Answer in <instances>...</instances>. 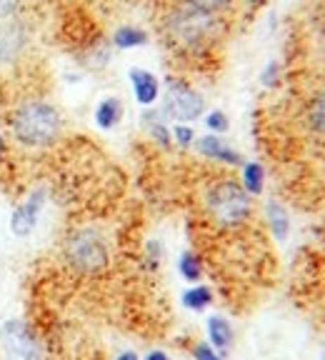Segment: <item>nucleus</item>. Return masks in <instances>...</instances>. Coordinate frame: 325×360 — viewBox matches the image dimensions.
Segmentation results:
<instances>
[{
    "label": "nucleus",
    "mask_w": 325,
    "mask_h": 360,
    "mask_svg": "<svg viewBox=\"0 0 325 360\" xmlns=\"http://www.w3.org/2000/svg\"><path fill=\"white\" fill-rule=\"evenodd\" d=\"M310 120H313V128L325 135V90L315 98L313 110H310Z\"/></svg>",
    "instance_id": "obj_18"
},
{
    "label": "nucleus",
    "mask_w": 325,
    "mask_h": 360,
    "mask_svg": "<svg viewBox=\"0 0 325 360\" xmlns=\"http://www.w3.org/2000/svg\"><path fill=\"white\" fill-rule=\"evenodd\" d=\"M253 3H263V0H253Z\"/></svg>",
    "instance_id": "obj_28"
},
{
    "label": "nucleus",
    "mask_w": 325,
    "mask_h": 360,
    "mask_svg": "<svg viewBox=\"0 0 325 360\" xmlns=\"http://www.w3.org/2000/svg\"><path fill=\"white\" fill-rule=\"evenodd\" d=\"M130 88H133L135 101L141 105H153L160 96V83L151 70H143V68H130Z\"/></svg>",
    "instance_id": "obj_8"
},
{
    "label": "nucleus",
    "mask_w": 325,
    "mask_h": 360,
    "mask_svg": "<svg viewBox=\"0 0 325 360\" xmlns=\"http://www.w3.org/2000/svg\"><path fill=\"white\" fill-rule=\"evenodd\" d=\"M265 186V170L260 163H246L243 165V188L248 195H260Z\"/></svg>",
    "instance_id": "obj_14"
},
{
    "label": "nucleus",
    "mask_w": 325,
    "mask_h": 360,
    "mask_svg": "<svg viewBox=\"0 0 325 360\" xmlns=\"http://www.w3.org/2000/svg\"><path fill=\"white\" fill-rule=\"evenodd\" d=\"M205 125L213 133H225V130L230 128V123H228V115H225L223 110H210L205 115Z\"/></svg>",
    "instance_id": "obj_19"
},
{
    "label": "nucleus",
    "mask_w": 325,
    "mask_h": 360,
    "mask_svg": "<svg viewBox=\"0 0 325 360\" xmlns=\"http://www.w3.org/2000/svg\"><path fill=\"white\" fill-rule=\"evenodd\" d=\"M43 205H45V191L43 188H38V191L30 193V195L25 198L15 210H13L11 231L15 233L18 238H28L30 233L35 231V225H38Z\"/></svg>",
    "instance_id": "obj_7"
},
{
    "label": "nucleus",
    "mask_w": 325,
    "mask_h": 360,
    "mask_svg": "<svg viewBox=\"0 0 325 360\" xmlns=\"http://www.w3.org/2000/svg\"><path fill=\"white\" fill-rule=\"evenodd\" d=\"M8 150V141H6V135L0 133V160H3V155H6Z\"/></svg>",
    "instance_id": "obj_27"
},
{
    "label": "nucleus",
    "mask_w": 325,
    "mask_h": 360,
    "mask_svg": "<svg viewBox=\"0 0 325 360\" xmlns=\"http://www.w3.org/2000/svg\"><path fill=\"white\" fill-rule=\"evenodd\" d=\"M113 43L118 45L120 51H130V48H141V45L148 43V33L135 25H123V28L115 30L113 35Z\"/></svg>",
    "instance_id": "obj_13"
},
{
    "label": "nucleus",
    "mask_w": 325,
    "mask_h": 360,
    "mask_svg": "<svg viewBox=\"0 0 325 360\" xmlns=\"http://www.w3.org/2000/svg\"><path fill=\"white\" fill-rule=\"evenodd\" d=\"M120 120H123V103H120V98H115V96L103 98L96 108V125L98 128L113 130Z\"/></svg>",
    "instance_id": "obj_10"
},
{
    "label": "nucleus",
    "mask_w": 325,
    "mask_h": 360,
    "mask_svg": "<svg viewBox=\"0 0 325 360\" xmlns=\"http://www.w3.org/2000/svg\"><path fill=\"white\" fill-rule=\"evenodd\" d=\"M68 258L75 268L93 273V270L103 268L108 260V250L103 240L90 231H80L73 238H68Z\"/></svg>",
    "instance_id": "obj_5"
},
{
    "label": "nucleus",
    "mask_w": 325,
    "mask_h": 360,
    "mask_svg": "<svg viewBox=\"0 0 325 360\" xmlns=\"http://www.w3.org/2000/svg\"><path fill=\"white\" fill-rule=\"evenodd\" d=\"M208 338H210V345L218 350H228L233 343V328L225 321L223 315H213L208 318Z\"/></svg>",
    "instance_id": "obj_11"
},
{
    "label": "nucleus",
    "mask_w": 325,
    "mask_h": 360,
    "mask_svg": "<svg viewBox=\"0 0 325 360\" xmlns=\"http://www.w3.org/2000/svg\"><path fill=\"white\" fill-rule=\"evenodd\" d=\"M11 3H13V0H0V15L11 13Z\"/></svg>",
    "instance_id": "obj_26"
},
{
    "label": "nucleus",
    "mask_w": 325,
    "mask_h": 360,
    "mask_svg": "<svg viewBox=\"0 0 325 360\" xmlns=\"http://www.w3.org/2000/svg\"><path fill=\"white\" fill-rule=\"evenodd\" d=\"M196 148L200 150V155L210 158V160H220V163H228V165H241L243 158L238 150L228 146L225 141H220L218 135H203L196 141Z\"/></svg>",
    "instance_id": "obj_9"
},
{
    "label": "nucleus",
    "mask_w": 325,
    "mask_h": 360,
    "mask_svg": "<svg viewBox=\"0 0 325 360\" xmlns=\"http://www.w3.org/2000/svg\"><path fill=\"white\" fill-rule=\"evenodd\" d=\"M208 210L220 225H241L250 218L253 205L246 188L238 186L236 180H220L208 191Z\"/></svg>",
    "instance_id": "obj_2"
},
{
    "label": "nucleus",
    "mask_w": 325,
    "mask_h": 360,
    "mask_svg": "<svg viewBox=\"0 0 325 360\" xmlns=\"http://www.w3.org/2000/svg\"><path fill=\"white\" fill-rule=\"evenodd\" d=\"M196 360H223V358H220L210 345L200 343V345H196Z\"/></svg>",
    "instance_id": "obj_22"
},
{
    "label": "nucleus",
    "mask_w": 325,
    "mask_h": 360,
    "mask_svg": "<svg viewBox=\"0 0 325 360\" xmlns=\"http://www.w3.org/2000/svg\"><path fill=\"white\" fill-rule=\"evenodd\" d=\"M263 85H268V88H273L275 83H278V63L275 60H270L268 65H265V70H263Z\"/></svg>",
    "instance_id": "obj_21"
},
{
    "label": "nucleus",
    "mask_w": 325,
    "mask_h": 360,
    "mask_svg": "<svg viewBox=\"0 0 325 360\" xmlns=\"http://www.w3.org/2000/svg\"><path fill=\"white\" fill-rule=\"evenodd\" d=\"M230 0H191V6H198V8H203V11H218V8H223V6H228Z\"/></svg>",
    "instance_id": "obj_23"
},
{
    "label": "nucleus",
    "mask_w": 325,
    "mask_h": 360,
    "mask_svg": "<svg viewBox=\"0 0 325 360\" xmlns=\"http://www.w3.org/2000/svg\"><path fill=\"white\" fill-rule=\"evenodd\" d=\"M115 360H138V355H135L133 350H125V353H120Z\"/></svg>",
    "instance_id": "obj_25"
},
{
    "label": "nucleus",
    "mask_w": 325,
    "mask_h": 360,
    "mask_svg": "<svg viewBox=\"0 0 325 360\" xmlns=\"http://www.w3.org/2000/svg\"><path fill=\"white\" fill-rule=\"evenodd\" d=\"M170 33H173L175 43L185 45V48H198L213 38L215 20L210 11H203L198 6L180 8L170 20Z\"/></svg>",
    "instance_id": "obj_3"
},
{
    "label": "nucleus",
    "mask_w": 325,
    "mask_h": 360,
    "mask_svg": "<svg viewBox=\"0 0 325 360\" xmlns=\"http://www.w3.org/2000/svg\"><path fill=\"white\" fill-rule=\"evenodd\" d=\"M162 112L180 123H191V120L203 115V98L200 93L191 88L183 80H168L165 88V101H162Z\"/></svg>",
    "instance_id": "obj_4"
},
{
    "label": "nucleus",
    "mask_w": 325,
    "mask_h": 360,
    "mask_svg": "<svg viewBox=\"0 0 325 360\" xmlns=\"http://www.w3.org/2000/svg\"><path fill=\"white\" fill-rule=\"evenodd\" d=\"M178 270H180V276H183L188 283H198V281H200V276H203L200 260H198V255H193V253H183V255H180Z\"/></svg>",
    "instance_id": "obj_16"
},
{
    "label": "nucleus",
    "mask_w": 325,
    "mask_h": 360,
    "mask_svg": "<svg viewBox=\"0 0 325 360\" xmlns=\"http://www.w3.org/2000/svg\"><path fill=\"white\" fill-rule=\"evenodd\" d=\"M63 128L60 110L48 101H23L11 115V133L13 141L23 148H48Z\"/></svg>",
    "instance_id": "obj_1"
},
{
    "label": "nucleus",
    "mask_w": 325,
    "mask_h": 360,
    "mask_svg": "<svg viewBox=\"0 0 325 360\" xmlns=\"http://www.w3.org/2000/svg\"><path fill=\"white\" fill-rule=\"evenodd\" d=\"M146 360H170V358L165 353H162V350H153V353L146 355Z\"/></svg>",
    "instance_id": "obj_24"
},
{
    "label": "nucleus",
    "mask_w": 325,
    "mask_h": 360,
    "mask_svg": "<svg viewBox=\"0 0 325 360\" xmlns=\"http://www.w3.org/2000/svg\"><path fill=\"white\" fill-rule=\"evenodd\" d=\"M213 303V290L208 285H193L191 290L183 292V305L191 310H205Z\"/></svg>",
    "instance_id": "obj_15"
},
{
    "label": "nucleus",
    "mask_w": 325,
    "mask_h": 360,
    "mask_svg": "<svg viewBox=\"0 0 325 360\" xmlns=\"http://www.w3.org/2000/svg\"><path fill=\"white\" fill-rule=\"evenodd\" d=\"M173 138L178 141V146L188 148V146H193V141H196V133H193L191 125L180 123V125H175V128H173Z\"/></svg>",
    "instance_id": "obj_20"
},
{
    "label": "nucleus",
    "mask_w": 325,
    "mask_h": 360,
    "mask_svg": "<svg viewBox=\"0 0 325 360\" xmlns=\"http://www.w3.org/2000/svg\"><path fill=\"white\" fill-rule=\"evenodd\" d=\"M146 125H148V130H151V135L155 138L160 146H165L168 148L170 146V130L165 128V123H160V120L155 118V115H146Z\"/></svg>",
    "instance_id": "obj_17"
},
{
    "label": "nucleus",
    "mask_w": 325,
    "mask_h": 360,
    "mask_svg": "<svg viewBox=\"0 0 325 360\" xmlns=\"http://www.w3.org/2000/svg\"><path fill=\"white\" fill-rule=\"evenodd\" d=\"M268 223H270V231L278 240H286L288 231H291V220H288V213L278 200H270L268 202Z\"/></svg>",
    "instance_id": "obj_12"
},
{
    "label": "nucleus",
    "mask_w": 325,
    "mask_h": 360,
    "mask_svg": "<svg viewBox=\"0 0 325 360\" xmlns=\"http://www.w3.org/2000/svg\"><path fill=\"white\" fill-rule=\"evenodd\" d=\"M3 345L11 360H40V348L23 321H8L3 326Z\"/></svg>",
    "instance_id": "obj_6"
}]
</instances>
